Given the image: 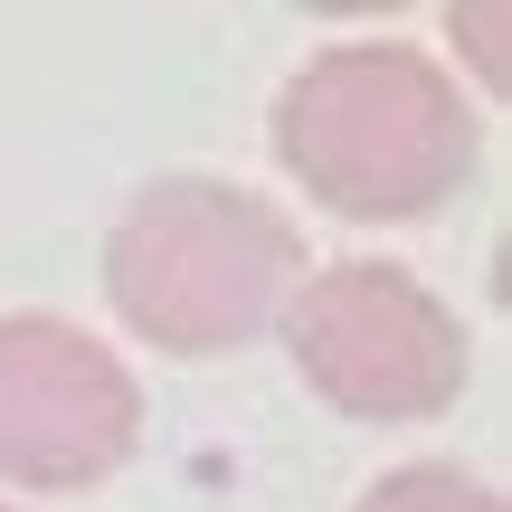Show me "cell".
I'll return each instance as SVG.
<instances>
[{
	"label": "cell",
	"instance_id": "obj_6",
	"mask_svg": "<svg viewBox=\"0 0 512 512\" xmlns=\"http://www.w3.org/2000/svg\"><path fill=\"white\" fill-rule=\"evenodd\" d=\"M0 512H10V503H0Z\"/></svg>",
	"mask_w": 512,
	"mask_h": 512
},
{
	"label": "cell",
	"instance_id": "obj_4",
	"mask_svg": "<svg viewBox=\"0 0 512 512\" xmlns=\"http://www.w3.org/2000/svg\"><path fill=\"white\" fill-rule=\"evenodd\" d=\"M143 437V389L95 332L57 313H0V484L86 494Z\"/></svg>",
	"mask_w": 512,
	"mask_h": 512
},
{
	"label": "cell",
	"instance_id": "obj_1",
	"mask_svg": "<svg viewBox=\"0 0 512 512\" xmlns=\"http://www.w3.org/2000/svg\"><path fill=\"white\" fill-rule=\"evenodd\" d=\"M475 152L465 86L399 38H342L275 95V162L332 219H427L475 181Z\"/></svg>",
	"mask_w": 512,
	"mask_h": 512
},
{
	"label": "cell",
	"instance_id": "obj_3",
	"mask_svg": "<svg viewBox=\"0 0 512 512\" xmlns=\"http://www.w3.org/2000/svg\"><path fill=\"white\" fill-rule=\"evenodd\" d=\"M294 370L313 380V399H332L342 418H437L456 408L475 342L446 313V294H427L408 266L389 256H342V266H313L304 285L275 313Z\"/></svg>",
	"mask_w": 512,
	"mask_h": 512
},
{
	"label": "cell",
	"instance_id": "obj_2",
	"mask_svg": "<svg viewBox=\"0 0 512 512\" xmlns=\"http://www.w3.org/2000/svg\"><path fill=\"white\" fill-rule=\"evenodd\" d=\"M304 285V238L238 181H152L105 238V294L152 351H238Z\"/></svg>",
	"mask_w": 512,
	"mask_h": 512
},
{
	"label": "cell",
	"instance_id": "obj_5",
	"mask_svg": "<svg viewBox=\"0 0 512 512\" xmlns=\"http://www.w3.org/2000/svg\"><path fill=\"white\" fill-rule=\"evenodd\" d=\"M361 512H503V494L465 465H399L361 494Z\"/></svg>",
	"mask_w": 512,
	"mask_h": 512
}]
</instances>
